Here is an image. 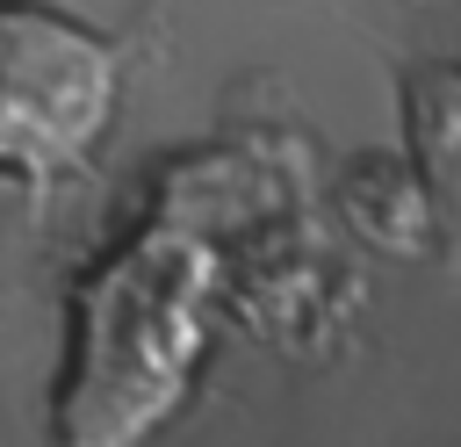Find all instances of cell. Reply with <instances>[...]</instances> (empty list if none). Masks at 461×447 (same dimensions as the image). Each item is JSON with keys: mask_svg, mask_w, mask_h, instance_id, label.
<instances>
[{"mask_svg": "<svg viewBox=\"0 0 461 447\" xmlns=\"http://www.w3.org/2000/svg\"><path fill=\"white\" fill-rule=\"evenodd\" d=\"M216 296H223V245L166 187V202L130 238H115L65 296L50 447L158 440L209 360Z\"/></svg>", "mask_w": 461, "mask_h": 447, "instance_id": "cell-1", "label": "cell"}, {"mask_svg": "<svg viewBox=\"0 0 461 447\" xmlns=\"http://www.w3.org/2000/svg\"><path fill=\"white\" fill-rule=\"evenodd\" d=\"M122 101V58L101 29L50 0H0V173L65 180L79 173Z\"/></svg>", "mask_w": 461, "mask_h": 447, "instance_id": "cell-2", "label": "cell"}, {"mask_svg": "<svg viewBox=\"0 0 461 447\" xmlns=\"http://www.w3.org/2000/svg\"><path fill=\"white\" fill-rule=\"evenodd\" d=\"M403 115H411V173H418V195H425L432 252L461 281V58L411 72Z\"/></svg>", "mask_w": 461, "mask_h": 447, "instance_id": "cell-3", "label": "cell"}]
</instances>
